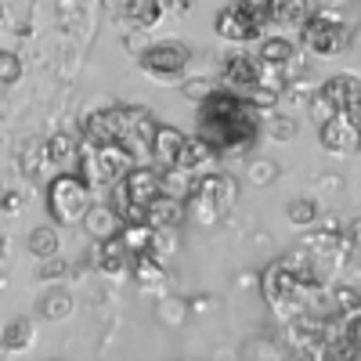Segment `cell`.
<instances>
[{
  "label": "cell",
  "instance_id": "1",
  "mask_svg": "<svg viewBox=\"0 0 361 361\" xmlns=\"http://www.w3.org/2000/svg\"><path fill=\"white\" fill-rule=\"evenodd\" d=\"M195 137H202L209 148H214V156H224V152H238V148H246L257 130H260V116L257 109L231 94V90H209L199 105V116H195Z\"/></svg>",
  "mask_w": 361,
  "mask_h": 361
},
{
  "label": "cell",
  "instance_id": "2",
  "mask_svg": "<svg viewBox=\"0 0 361 361\" xmlns=\"http://www.w3.org/2000/svg\"><path fill=\"white\" fill-rule=\"evenodd\" d=\"M159 199V170L130 166L116 180V214L123 224H145V209Z\"/></svg>",
  "mask_w": 361,
  "mask_h": 361
},
{
  "label": "cell",
  "instance_id": "3",
  "mask_svg": "<svg viewBox=\"0 0 361 361\" xmlns=\"http://www.w3.org/2000/svg\"><path fill=\"white\" fill-rule=\"evenodd\" d=\"M192 209L199 221H221L231 214V206L238 202V180L228 177V173H209L202 180H195L192 185Z\"/></svg>",
  "mask_w": 361,
  "mask_h": 361
},
{
  "label": "cell",
  "instance_id": "4",
  "mask_svg": "<svg viewBox=\"0 0 361 361\" xmlns=\"http://www.w3.org/2000/svg\"><path fill=\"white\" fill-rule=\"evenodd\" d=\"M90 209V188L76 173H58L47 185V214L54 224H76Z\"/></svg>",
  "mask_w": 361,
  "mask_h": 361
},
{
  "label": "cell",
  "instance_id": "5",
  "mask_svg": "<svg viewBox=\"0 0 361 361\" xmlns=\"http://www.w3.org/2000/svg\"><path fill=\"white\" fill-rule=\"evenodd\" d=\"M264 22H267V15L257 0H235V4H228L217 15L214 29H217V37H224L231 44H250V40L260 37Z\"/></svg>",
  "mask_w": 361,
  "mask_h": 361
},
{
  "label": "cell",
  "instance_id": "6",
  "mask_svg": "<svg viewBox=\"0 0 361 361\" xmlns=\"http://www.w3.org/2000/svg\"><path fill=\"white\" fill-rule=\"evenodd\" d=\"M300 33H304V44L318 54V58H333L343 51V44L350 40V29L340 22V15H325L314 11L300 22Z\"/></svg>",
  "mask_w": 361,
  "mask_h": 361
},
{
  "label": "cell",
  "instance_id": "7",
  "mask_svg": "<svg viewBox=\"0 0 361 361\" xmlns=\"http://www.w3.org/2000/svg\"><path fill=\"white\" fill-rule=\"evenodd\" d=\"M192 62V51L180 40H166V44H152L141 54V69L156 80H173L185 73V66Z\"/></svg>",
  "mask_w": 361,
  "mask_h": 361
},
{
  "label": "cell",
  "instance_id": "8",
  "mask_svg": "<svg viewBox=\"0 0 361 361\" xmlns=\"http://www.w3.org/2000/svg\"><path fill=\"white\" fill-rule=\"evenodd\" d=\"M318 102L329 109V112H343V116H357V105H361V83L354 73H340L333 80H325L322 90H318Z\"/></svg>",
  "mask_w": 361,
  "mask_h": 361
},
{
  "label": "cell",
  "instance_id": "9",
  "mask_svg": "<svg viewBox=\"0 0 361 361\" xmlns=\"http://www.w3.org/2000/svg\"><path fill=\"white\" fill-rule=\"evenodd\" d=\"M260 62L253 54H243V51H235L224 58V66H221V80H224V90H231V94L243 98L246 90H253L260 83Z\"/></svg>",
  "mask_w": 361,
  "mask_h": 361
},
{
  "label": "cell",
  "instance_id": "10",
  "mask_svg": "<svg viewBox=\"0 0 361 361\" xmlns=\"http://www.w3.org/2000/svg\"><path fill=\"white\" fill-rule=\"evenodd\" d=\"M318 141L329 148V152H354L357 148V116H329L318 123Z\"/></svg>",
  "mask_w": 361,
  "mask_h": 361
},
{
  "label": "cell",
  "instance_id": "11",
  "mask_svg": "<svg viewBox=\"0 0 361 361\" xmlns=\"http://www.w3.org/2000/svg\"><path fill=\"white\" fill-rule=\"evenodd\" d=\"M83 231L90 238H98V243H105V238H116L119 231H123V221H119V214L112 206H94L90 202V209L83 214Z\"/></svg>",
  "mask_w": 361,
  "mask_h": 361
},
{
  "label": "cell",
  "instance_id": "12",
  "mask_svg": "<svg viewBox=\"0 0 361 361\" xmlns=\"http://www.w3.org/2000/svg\"><path fill=\"white\" fill-rule=\"evenodd\" d=\"M180 221H185V202H177V199H166L159 195L152 206L145 209V224L152 228V231H166V228H177Z\"/></svg>",
  "mask_w": 361,
  "mask_h": 361
},
{
  "label": "cell",
  "instance_id": "13",
  "mask_svg": "<svg viewBox=\"0 0 361 361\" xmlns=\"http://www.w3.org/2000/svg\"><path fill=\"white\" fill-rule=\"evenodd\" d=\"M206 159H214V148H209L202 137H185L180 141V148H177V159H173V166H166V170H185V173H195Z\"/></svg>",
  "mask_w": 361,
  "mask_h": 361
},
{
  "label": "cell",
  "instance_id": "14",
  "mask_svg": "<svg viewBox=\"0 0 361 361\" xmlns=\"http://www.w3.org/2000/svg\"><path fill=\"white\" fill-rule=\"evenodd\" d=\"M180 141H185V134H180L177 127H156V137H152V152L156 159H159V166L166 170V166H173V159H177V148H180Z\"/></svg>",
  "mask_w": 361,
  "mask_h": 361
},
{
  "label": "cell",
  "instance_id": "15",
  "mask_svg": "<svg viewBox=\"0 0 361 361\" xmlns=\"http://www.w3.org/2000/svg\"><path fill=\"white\" fill-rule=\"evenodd\" d=\"M98 264H102L105 275H123V271L130 267V253H127L123 243H119V235H116V238H105V243H102Z\"/></svg>",
  "mask_w": 361,
  "mask_h": 361
},
{
  "label": "cell",
  "instance_id": "16",
  "mask_svg": "<svg viewBox=\"0 0 361 361\" xmlns=\"http://www.w3.org/2000/svg\"><path fill=\"white\" fill-rule=\"evenodd\" d=\"M264 15L275 22H304L307 15H314V4L311 0H271Z\"/></svg>",
  "mask_w": 361,
  "mask_h": 361
},
{
  "label": "cell",
  "instance_id": "17",
  "mask_svg": "<svg viewBox=\"0 0 361 361\" xmlns=\"http://www.w3.org/2000/svg\"><path fill=\"white\" fill-rule=\"evenodd\" d=\"M152 238H156V231L148 228V224H123V231H119V243L127 246L130 257L152 253Z\"/></svg>",
  "mask_w": 361,
  "mask_h": 361
},
{
  "label": "cell",
  "instance_id": "18",
  "mask_svg": "<svg viewBox=\"0 0 361 361\" xmlns=\"http://www.w3.org/2000/svg\"><path fill=\"white\" fill-rule=\"evenodd\" d=\"M29 343H33V325H29V318H11L4 325V336H0V347H4L8 354L15 350H25Z\"/></svg>",
  "mask_w": 361,
  "mask_h": 361
},
{
  "label": "cell",
  "instance_id": "19",
  "mask_svg": "<svg viewBox=\"0 0 361 361\" xmlns=\"http://www.w3.org/2000/svg\"><path fill=\"white\" fill-rule=\"evenodd\" d=\"M127 18L141 29L156 25L163 18V0H127Z\"/></svg>",
  "mask_w": 361,
  "mask_h": 361
},
{
  "label": "cell",
  "instance_id": "20",
  "mask_svg": "<svg viewBox=\"0 0 361 361\" xmlns=\"http://www.w3.org/2000/svg\"><path fill=\"white\" fill-rule=\"evenodd\" d=\"M289 58H293V44L286 37H267L260 44V66H289Z\"/></svg>",
  "mask_w": 361,
  "mask_h": 361
},
{
  "label": "cell",
  "instance_id": "21",
  "mask_svg": "<svg viewBox=\"0 0 361 361\" xmlns=\"http://www.w3.org/2000/svg\"><path fill=\"white\" fill-rule=\"evenodd\" d=\"M25 246H29V253H33V257L47 260V257H54V253H58V231L40 224V228H33V231H29Z\"/></svg>",
  "mask_w": 361,
  "mask_h": 361
},
{
  "label": "cell",
  "instance_id": "22",
  "mask_svg": "<svg viewBox=\"0 0 361 361\" xmlns=\"http://www.w3.org/2000/svg\"><path fill=\"white\" fill-rule=\"evenodd\" d=\"M130 267H134V275H137L141 282H156V279H163V264H159V257H152V253L130 257Z\"/></svg>",
  "mask_w": 361,
  "mask_h": 361
},
{
  "label": "cell",
  "instance_id": "23",
  "mask_svg": "<svg viewBox=\"0 0 361 361\" xmlns=\"http://www.w3.org/2000/svg\"><path fill=\"white\" fill-rule=\"evenodd\" d=\"M66 314H73V296L69 293H51L47 300H44V318H66Z\"/></svg>",
  "mask_w": 361,
  "mask_h": 361
},
{
  "label": "cell",
  "instance_id": "24",
  "mask_svg": "<svg viewBox=\"0 0 361 361\" xmlns=\"http://www.w3.org/2000/svg\"><path fill=\"white\" fill-rule=\"evenodd\" d=\"M73 152H76V141H73V134H54V137H51V145H47V156H51L54 163L69 159Z\"/></svg>",
  "mask_w": 361,
  "mask_h": 361
},
{
  "label": "cell",
  "instance_id": "25",
  "mask_svg": "<svg viewBox=\"0 0 361 361\" xmlns=\"http://www.w3.org/2000/svg\"><path fill=\"white\" fill-rule=\"evenodd\" d=\"M289 221H293L296 228L311 224V221H314V202H311V199H293V202H289Z\"/></svg>",
  "mask_w": 361,
  "mask_h": 361
},
{
  "label": "cell",
  "instance_id": "26",
  "mask_svg": "<svg viewBox=\"0 0 361 361\" xmlns=\"http://www.w3.org/2000/svg\"><path fill=\"white\" fill-rule=\"evenodd\" d=\"M22 76V62L15 51H0V83H15Z\"/></svg>",
  "mask_w": 361,
  "mask_h": 361
},
{
  "label": "cell",
  "instance_id": "27",
  "mask_svg": "<svg viewBox=\"0 0 361 361\" xmlns=\"http://www.w3.org/2000/svg\"><path fill=\"white\" fill-rule=\"evenodd\" d=\"M66 260H58V257H47L44 264H40V279H47V282H54V279H62L66 275Z\"/></svg>",
  "mask_w": 361,
  "mask_h": 361
},
{
  "label": "cell",
  "instance_id": "28",
  "mask_svg": "<svg viewBox=\"0 0 361 361\" xmlns=\"http://www.w3.org/2000/svg\"><path fill=\"white\" fill-rule=\"evenodd\" d=\"M271 134H275L279 141H289L296 134V123H293V119H286V116H279L275 123H271Z\"/></svg>",
  "mask_w": 361,
  "mask_h": 361
},
{
  "label": "cell",
  "instance_id": "29",
  "mask_svg": "<svg viewBox=\"0 0 361 361\" xmlns=\"http://www.w3.org/2000/svg\"><path fill=\"white\" fill-rule=\"evenodd\" d=\"M18 206H22V195L18 192H8L4 195V209H18Z\"/></svg>",
  "mask_w": 361,
  "mask_h": 361
},
{
  "label": "cell",
  "instance_id": "30",
  "mask_svg": "<svg viewBox=\"0 0 361 361\" xmlns=\"http://www.w3.org/2000/svg\"><path fill=\"white\" fill-rule=\"evenodd\" d=\"M271 173H275V170H271V166H257V170H253V177H257V180H267Z\"/></svg>",
  "mask_w": 361,
  "mask_h": 361
},
{
  "label": "cell",
  "instance_id": "31",
  "mask_svg": "<svg viewBox=\"0 0 361 361\" xmlns=\"http://www.w3.org/2000/svg\"><path fill=\"white\" fill-rule=\"evenodd\" d=\"M170 4H173V8H177V11H188V8H192V4H195V0H170Z\"/></svg>",
  "mask_w": 361,
  "mask_h": 361
},
{
  "label": "cell",
  "instance_id": "32",
  "mask_svg": "<svg viewBox=\"0 0 361 361\" xmlns=\"http://www.w3.org/2000/svg\"><path fill=\"white\" fill-rule=\"evenodd\" d=\"M0 18H4V8H0Z\"/></svg>",
  "mask_w": 361,
  "mask_h": 361
}]
</instances>
